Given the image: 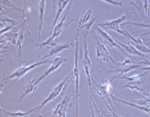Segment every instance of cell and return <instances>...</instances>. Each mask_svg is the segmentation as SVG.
<instances>
[{
  "label": "cell",
  "instance_id": "obj_1",
  "mask_svg": "<svg viewBox=\"0 0 150 117\" xmlns=\"http://www.w3.org/2000/svg\"><path fill=\"white\" fill-rule=\"evenodd\" d=\"M89 32H86L85 35H84V38H83V47H84V51L83 52H82V50L80 48V57H81V62L83 63V65L84 70H85L86 76H87L88 81V85H89V89H90V106L91 109L92 115L93 116H95L94 114V112L93 111V106H92V104L94 105L95 106L96 110L97 111V112L98 113V114H100L99 111L98 109V107H97L96 104H95V102L97 101L96 99L95 96H94L93 92V89H92V85H91V72L93 71V67H92V62L90 58V56H89L88 53V43H87V35L88 34Z\"/></svg>",
  "mask_w": 150,
  "mask_h": 117
},
{
  "label": "cell",
  "instance_id": "obj_2",
  "mask_svg": "<svg viewBox=\"0 0 150 117\" xmlns=\"http://www.w3.org/2000/svg\"><path fill=\"white\" fill-rule=\"evenodd\" d=\"M149 71H146L144 73L140 75H135L132 77L118 76L113 77L111 79L112 82L114 79H123L125 80L122 82V85L120 84V89H129L131 90H137V91H141L143 94H146L145 93V86H146V79L147 77Z\"/></svg>",
  "mask_w": 150,
  "mask_h": 117
},
{
  "label": "cell",
  "instance_id": "obj_3",
  "mask_svg": "<svg viewBox=\"0 0 150 117\" xmlns=\"http://www.w3.org/2000/svg\"><path fill=\"white\" fill-rule=\"evenodd\" d=\"M71 4H72V0L71 1V2H70V5L68 7V9H67L66 12H65L64 17L61 19V20H60L58 23L56 24V25H55V28H54L53 30H52V35H50V38H49L47 40L43 42V43H40V44L35 45L36 47H39L38 48V50H40L41 48H42L45 47L46 45L50 46L51 48L54 47L55 45H56L57 44V39H58L60 35L63 33V30H64L65 29L70 25V24H71L72 22H74V21H76L77 20H79V18H75V19H73V20H71L69 22H67V23H65V20H66L67 16H68V12H69L70 9H71Z\"/></svg>",
  "mask_w": 150,
  "mask_h": 117
},
{
  "label": "cell",
  "instance_id": "obj_4",
  "mask_svg": "<svg viewBox=\"0 0 150 117\" xmlns=\"http://www.w3.org/2000/svg\"><path fill=\"white\" fill-rule=\"evenodd\" d=\"M73 81H74V76H73V73L71 72V73H70L68 76L65 77L61 82L59 83V84H57V86L52 90V91H51L50 94H49L48 96L46 98L42 103L40 104V105H38V106H36L35 108H33V109H31L30 111H28V114H30L32 112L35 111L38 113L39 116H40V111L43 107H44L45 106L47 105L49 102L52 101L54 99H56L57 96H59V95L61 94L62 91H63L70 83H73Z\"/></svg>",
  "mask_w": 150,
  "mask_h": 117
},
{
  "label": "cell",
  "instance_id": "obj_5",
  "mask_svg": "<svg viewBox=\"0 0 150 117\" xmlns=\"http://www.w3.org/2000/svg\"><path fill=\"white\" fill-rule=\"evenodd\" d=\"M93 81L95 83L96 86V91L97 94L101 97V99L104 101V102L106 103V106L108 107V108L111 111L112 115H114L115 116H121L118 113V112L116 111V109L114 108V104H113L112 101H111V96H113L115 93V90L113 89L112 86H111V81H108L107 80H106V82L104 84L101 85L98 82V79L96 81H94L93 78Z\"/></svg>",
  "mask_w": 150,
  "mask_h": 117
},
{
  "label": "cell",
  "instance_id": "obj_6",
  "mask_svg": "<svg viewBox=\"0 0 150 117\" xmlns=\"http://www.w3.org/2000/svg\"><path fill=\"white\" fill-rule=\"evenodd\" d=\"M79 31H76V49H75L74 55V68H73V76H74L75 86H76V116H79V99L80 96L79 88H80V63H81V57H80V47H79Z\"/></svg>",
  "mask_w": 150,
  "mask_h": 117
},
{
  "label": "cell",
  "instance_id": "obj_7",
  "mask_svg": "<svg viewBox=\"0 0 150 117\" xmlns=\"http://www.w3.org/2000/svg\"><path fill=\"white\" fill-rule=\"evenodd\" d=\"M33 62V61L30 62V63H28V64H26V65H23V66L20 65V67H19V68H17L15 71H14L13 73H11V74H9L8 76L5 77L4 78H3L1 81V88L4 86V84H5V83H8L9 81H10L11 80L15 79V81H17V80L20 79L22 76H25V75L27 73H28L30 70H33V68H36V67L39 66V65H44V64H46V63H52V61H50V60H47V58L43 59V60L39 59V60H37L36 62H35L34 64H32L31 65V63Z\"/></svg>",
  "mask_w": 150,
  "mask_h": 117
},
{
  "label": "cell",
  "instance_id": "obj_8",
  "mask_svg": "<svg viewBox=\"0 0 150 117\" xmlns=\"http://www.w3.org/2000/svg\"><path fill=\"white\" fill-rule=\"evenodd\" d=\"M93 38L94 44H95L96 50L97 62L98 61V59L101 57L102 60H103L105 62H106L107 64H111V62H113V63L116 65V64L117 63V62L111 57V56L110 55L106 47L104 45V44L100 41V40L99 39V38L97 36V34L96 33V31L94 30L93 33Z\"/></svg>",
  "mask_w": 150,
  "mask_h": 117
},
{
  "label": "cell",
  "instance_id": "obj_9",
  "mask_svg": "<svg viewBox=\"0 0 150 117\" xmlns=\"http://www.w3.org/2000/svg\"><path fill=\"white\" fill-rule=\"evenodd\" d=\"M132 14L129 12H127V14H124L119 18L116 19V20H114L111 21H108L106 22H102V23L97 24V26L102 27L104 29H109V30H114V31L116 32V33H119V34H122L125 36V30H122L120 29V25H122L123 22H124L126 20H128V19H131L132 17Z\"/></svg>",
  "mask_w": 150,
  "mask_h": 117
},
{
  "label": "cell",
  "instance_id": "obj_10",
  "mask_svg": "<svg viewBox=\"0 0 150 117\" xmlns=\"http://www.w3.org/2000/svg\"><path fill=\"white\" fill-rule=\"evenodd\" d=\"M144 65L137 62H133L129 59H125L123 62H117L116 64V68L113 70H109L107 71V73H119V76H122L123 74L129 73L131 70H134V69L139 68L142 67Z\"/></svg>",
  "mask_w": 150,
  "mask_h": 117
},
{
  "label": "cell",
  "instance_id": "obj_11",
  "mask_svg": "<svg viewBox=\"0 0 150 117\" xmlns=\"http://www.w3.org/2000/svg\"><path fill=\"white\" fill-rule=\"evenodd\" d=\"M38 86H39V83L38 82V76L29 78L28 81L22 83L21 94H20L19 101H22V99H23L24 98L30 95V94H31V98L33 97L37 89H38Z\"/></svg>",
  "mask_w": 150,
  "mask_h": 117
},
{
  "label": "cell",
  "instance_id": "obj_12",
  "mask_svg": "<svg viewBox=\"0 0 150 117\" xmlns=\"http://www.w3.org/2000/svg\"><path fill=\"white\" fill-rule=\"evenodd\" d=\"M73 93L72 92V87L69 89L68 92L65 94L64 99L61 101L53 110V113H52V116H55L58 115V116L64 117L67 116L66 111L68 110V106H69L70 101L71 100L72 96H73Z\"/></svg>",
  "mask_w": 150,
  "mask_h": 117
},
{
  "label": "cell",
  "instance_id": "obj_13",
  "mask_svg": "<svg viewBox=\"0 0 150 117\" xmlns=\"http://www.w3.org/2000/svg\"><path fill=\"white\" fill-rule=\"evenodd\" d=\"M68 61V59L65 58L64 57H56L54 58V60H52V65H50V67L46 70L45 72L42 73L40 75H38V83H40L45 78H47L49 75L52 74L55 70H56L57 69L60 68L61 65H64L65 63Z\"/></svg>",
  "mask_w": 150,
  "mask_h": 117
},
{
  "label": "cell",
  "instance_id": "obj_14",
  "mask_svg": "<svg viewBox=\"0 0 150 117\" xmlns=\"http://www.w3.org/2000/svg\"><path fill=\"white\" fill-rule=\"evenodd\" d=\"M93 30L98 33V34L99 35V36L100 37V39H102V40L105 43H106L108 45H109L114 52H115V48H117L120 51H122V52H124V53L126 54L124 50L117 43H116V40H115V39H113V38H111V37L107 33H106L105 31L102 30V29L98 28V26H97V25H95V26H94Z\"/></svg>",
  "mask_w": 150,
  "mask_h": 117
},
{
  "label": "cell",
  "instance_id": "obj_15",
  "mask_svg": "<svg viewBox=\"0 0 150 117\" xmlns=\"http://www.w3.org/2000/svg\"><path fill=\"white\" fill-rule=\"evenodd\" d=\"M125 37L129 40V43L134 46L137 50L144 54H150V49L144 44L142 40V37L134 38L127 30H125Z\"/></svg>",
  "mask_w": 150,
  "mask_h": 117
},
{
  "label": "cell",
  "instance_id": "obj_16",
  "mask_svg": "<svg viewBox=\"0 0 150 117\" xmlns=\"http://www.w3.org/2000/svg\"><path fill=\"white\" fill-rule=\"evenodd\" d=\"M115 40H116V43H117L118 44H119V45H120L121 47H122V48L124 50L126 54H127V55H130L132 56L137 55V56H139V57L149 58V56L146 55L144 53H142V52H139V50H137L136 49V48H135L134 45H132L130 43H129L128 44H124V43H120L119 41H118L117 40L115 39Z\"/></svg>",
  "mask_w": 150,
  "mask_h": 117
},
{
  "label": "cell",
  "instance_id": "obj_17",
  "mask_svg": "<svg viewBox=\"0 0 150 117\" xmlns=\"http://www.w3.org/2000/svg\"><path fill=\"white\" fill-rule=\"evenodd\" d=\"M73 45V43H68V42H65L64 43H60V44H57L56 45H55L54 47L51 48V50L48 55L43 56L42 58H41V60L49 58V57L55 55V54L58 53V52H61V51L70 49L71 48V46Z\"/></svg>",
  "mask_w": 150,
  "mask_h": 117
},
{
  "label": "cell",
  "instance_id": "obj_18",
  "mask_svg": "<svg viewBox=\"0 0 150 117\" xmlns=\"http://www.w3.org/2000/svg\"><path fill=\"white\" fill-rule=\"evenodd\" d=\"M46 0H40L39 4V29H38V42L40 41L41 32H42L43 19H44L45 11Z\"/></svg>",
  "mask_w": 150,
  "mask_h": 117
},
{
  "label": "cell",
  "instance_id": "obj_19",
  "mask_svg": "<svg viewBox=\"0 0 150 117\" xmlns=\"http://www.w3.org/2000/svg\"><path fill=\"white\" fill-rule=\"evenodd\" d=\"M71 1V0H58V4H57V10L56 12V14H55V20H54L53 24H52V28H51L50 35H52V30H53V29H54V28H55V25H56L59 17H60L61 14L63 13V10H64L65 7L67 6V4H68Z\"/></svg>",
  "mask_w": 150,
  "mask_h": 117
},
{
  "label": "cell",
  "instance_id": "obj_20",
  "mask_svg": "<svg viewBox=\"0 0 150 117\" xmlns=\"http://www.w3.org/2000/svg\"><path fill=\"white\" fill-rule=\"evenodd\" d=\"M111 99H113V100H115V101H116L121 102V103L125 104H127V105H129V106H131L134 107V108H138V109L143 111L146 112V113H148V114L150 115V107L144 106L139 105V104H133V103H131V102H129V101H125L122 100V99H117V98L114 97V95L111 96Z\"/></svg>",
  "mask_w": 150,
  "mask_h": 117
},
{
  "label": "cell",
  "instance_id": "obj_21",
  "mask_svg": "<svg viewBox=\"0 0 150 117\" xmlns=\"http://www.w3.org/2000/svg\"><path fill=\"white\" fill-rule=\"evenodd\" d=\"M92 13H93V9H92V8H90L89 9H88L86 12V11H83L81 18H80V22L79 23V26H78V28H80V27L82 26L83 25L86 24V22L89 20V19H90Z\"/></svg>",
  "mask_w": 150,
  "mask_h": 117
},
{
  "label": "cell",
  "instance_id": "obj_22",
  "mask_svg": "<svg viewBox=\"0 0 150 117\" xmlns=\"http://www.w3.org/2000/svg\"><path fill=\"white\" fill-rule=\"evenodd\" d=\"M101 14H102V12H100V13L99 14H98V15H97L96 17H94L93 20H91L90 22H88V23H87V22H86V24H84V25H83L82 26H81V27H80V28H77V30H76V31H79V32H80V31H81V30H82V29H84V28L86 29V31H87V32L90 31L91 28V27L93 25V24H94V22H95V21L96 20V19L98 18V17H99V16H100Z\"/></svg>",
  "mask_w": 150,
  "mask_h": 117
},
{
  "label": "cell",
  "instance_id": "obj_23",
  "mask_svg": "<svg viewBox=\"0 0 150 117\" xmlns=\"http://www.w3.org/2000/svg\"><path fill=\"white\" fill-rule=\"evenodd\" d=\"M142 99L140 101H137L136 103L139 104V105L144 106L150 107V96L146 94V96H143L139 95Z\"/></svg>",
  "mask_w": 150,
  "mask_h": 117
},
{
  "label": "cell",
  "instance_id": "obj_24",
  "mask_svg": "<svg viewBox=\"0 0 150 117\" xmlns=\"http://www.w3.org/2000/svg\"><path fill=\"white\" fill-rule=\"evenodd\" d=\"M143 7L145 14L144 16V17L150 19V0H143Z\"/></svg>",
  "mask_w": 150,
  "mask_h": 117
},
{
  "label": "cell",
  "instance_id": "obj_25",
  "mask_svg": "<svg viewBox=\"0 0 150 117\" xmlns=\"http://www.w3.org/2000/svg\"><path fill=\"white\" fill-rule=\"evenodd\" d=\"M23 33H24V29H21V31L20 33V35H19V38L17 39V49L19 48V55H21V50H22V45L24 40V36H23Z\"/></svg>",
  "mask_w": 150,
  "mask_h": 117
},
{
  "label": "cell",
  "instance_id": "obj_26",
  "mask_svg": "<svg viewBox=\"0 0 150 117\" xmlns=\"http://www.w3.org/2000/svg\"><path fill=\"white\" fill-rule=\"evenodd\" d=\"M135 25V26L137 27H141V28H145L150 29V25H147V24H144V23H137V22H125V23H123L121 25ZM150 35V32L149 33H146L145 34H143L142 35Z\"/></svg>",
  "mask_w": 150,
  "mask_h": 117
},
{
  "label": "cell",
  "instance_id": "obj_27",
  "mask_svg": "<svg viewBox=\"0 0 150 117\" xmlns=\"http://www.w3.org/2000/svg\"><path fill=\"white\" fill-rule=\"evenodd\" d=\"M1 111H2L4 113H5L6 114L8 115V116H20V117H22V116H27V115H28V111L25 112V113H24V112H22V111H17V112L6 111L2 110V109H1Z\"/></svg>",
  "mask_w": 150,
  "mask_h": 117
},
{
  "label": "cell",
  "instance_id": "obj_28",
  "mask_svg": "<svg viewBox=\"0 0 150 117\" xmlns=\"http://www.w3.org/2000/svg\"><path fill=\"white\" fill-rule=\"evenodd\" d=\"M1 4H2V5H5L6 4V6L10 8L11 9H16V10H18V11H20V12H22L21 9H18V8L16 7L14 4H12V3H11L10 1H8V0H1Z\"/></svg>",
  "mask_w": 150,
  "mask_h": 117
},
{
  "label": "cell",
  "instance_id": "obj_29",
  "mask_svg": "<svg viewBox=\"0 0 150 117\" xmlns=\"http://www.w3.org/2000/svg\"><path fill=\"white\" fill-rule=\"evenodd\" d=\"M100 1H105V2H107V3H108V4H112V5L124 7V5H123L122 1H114V0H100Z\"/></svg>",
  "mask_w": 150,
  "mask_h": 117
},
{
  "label": "cell",
  "instance_id": "obj_30",
  "mask_svg": "<svg viewBox=\"0 0 150 117\" xmlns=\"http://www.w3.org/2000/svg\"><path fill=\"white\" fill-rule=\"evenodd\" d=\"M80 1H82V0H80Z\"/></svg>",
  "mask_w": 150,
  "mask_h": 117
}]
</instances>
